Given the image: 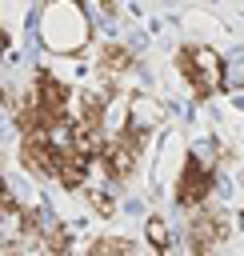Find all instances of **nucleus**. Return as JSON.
I'll return each mask as SVG.
<instances>
[{"mask_svg":"<svg viewBox=\"0 0 244 256\" xmlns=\"http://www.w3.org/2000/svg\"><path fill=\"white\" fill-rule=\"evenodd\" d=\"M40 40L52 52H80L88 44V12L80 0H48L40 12Z\"/></svg>","mask_w":244,"mask_h":256,"instance_id":"obj_1","label":"nucleus"},{"mask_svg":"<svg viewBox=\"0 0 244 256\" xmlns=\"http://www.w3.org/2000/svg\"><path fill=\"white\" fill-rule=\"evenodd\" d=\"M176 68H180V76L188 80L192 96H200V100H208V96L220 88V76H224L220 56H216L212 48H180Z\"/></svg>","mask_w":244,"mask_h":256,"instance_id":"obj_2","label":"nucleus"},{"mask_svg":"<svg viewBox=\"0 0 244 256\" xmlns=\"http://www.w3.org/2000/svg\"><path fill=\"white\" fill-rule=\"evenodd\" d=\"M212 188H216V168H212V160H204V156L192 152V156L184 160L180 176H176V204H180V208H200V204H208Z\"/></svg>","mask_w":244,"mask_h":256,"instance_id":"obj_3","label":"nucleus"},{"mask_svg":"<svg viewBox=\"0 0 244 256\" xmlns=\"http://www.w3.org/2000/svg\"><path fill=\"white\" fill-rule=\"evenodd\" d=\"M224 236H228V212L200 204L188 220V256H212Z\"/></svg>","mask_w":244,"mask_h":256,"instance_id":"obj_4","label":"nucleus"},{"mask_svg":"<svg viewBox=\"0 0 244 256\" xmlns=\"http://www.w3.org/2000/svg\"><path fill=\"white\" fill-rule=\"evenodd\" d=\"M32 96L40 100V108H44L52 120H68V100H72V92H68V84L56 80L52 72H40V76H36V92H32Z\"/></svg>","mask_w":244,"mask_h":256,"instance_id":"obj_5","label":"nucleus"},{"mask_svg":"<svg viewBox=\"0 0 244 256\" xmlns=\"http://www.w3.org/2000/svg\"><path fill=\"white\" fill-rule=\"evenodd\" d=\"M20 160H24V168H28V172L56 180V160H60V156L48 148V140H44V136H24V144H20Z\"/></svg>","mask_w":244,"mask_h":256,"instance_id":"obj_6","label":"nucleus"},{"mask_svg":"<svg viewBox=\"0 0 244 256\" xmlns=\"http://www.w3.org/2000/svg\"><path fill=\"white\" fill-rule=\"evenodd\" d=\"M124 72H132V52L128 48H120V44H104L100 48V76H124Z\"/></svg>","mask_w":244,"mask_h":256,"instance_id":"obj_7","label":"nucleus"},{"mask_svg":"<svg viewBox=\"0 0 244 256\" xmlns=\"http://www.w3.org/2000/svg\"><path fill=\"white\" fill-rule=\"evenodd\" d=\"M144 236H148V244L160 256H172V232H168V220L164 216H148L144 220Z\"/></svg>","mask_w":244,"mask_h":256,"instance_id":"obj_8","label":"nucleus"},{"mask_svg":"<svg viewBox=\"0 0 244 256\" xmlns=\"http://www.w3.org/2000/svg\"><path fill=\"white\" fill-rule=\"evenodd\" d=\"M84 256H136V248H132V240H124V236H100V240L88 244Z\"/></svg>","mask_w":244,"mask_h":256,"instance_id":"obj_9","label":"nucleus"},{"mask_svg":"<svg viewBox=\"0 0 244 256\" xmlns=\"http://www.w3.org/2000/svg\"><path fill=\"white\" fill-rule=\"evenodd\" d=\"M88 204L100 212V216H112L116 212V204H112V196H104V192H88Z\"/></svg>","mask_w":244,"mask_h":256,"instance_id":"obj_10","label":"nucleus"}]
</instances>
